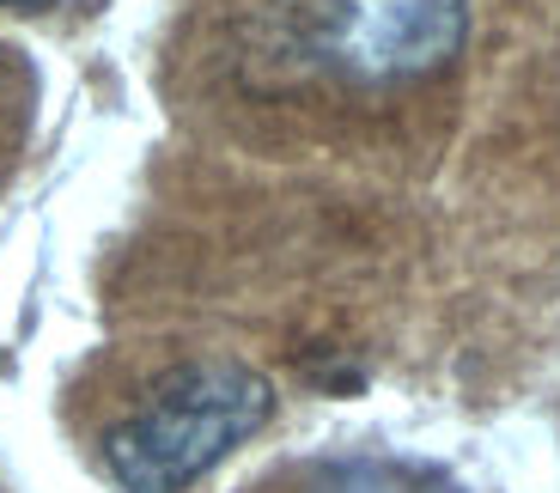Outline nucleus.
Segmentation results:
<instances>
[{
  "mask_svg": "<svg viewBox=\"0 0 560 493\" xmlns=\"http://www.w3.org/2000/svg\"><path fill=\"white\" fill-rule=\"evenodd\" d=\"M25 7H31V0H25Z\"/></svg>",
  "mask_w": 560,
  "mask_h": 493,
  "instance_id": "nucleus-4",
  "label": "nucleus"
},
{
  "mask_svg": "<svg viewBox=\"0 0 560 493\" xmlns=\"http://www.w3.org/2000/svg\"><path fill=\"white\" fill-rule=\"evenodd\" d=\"M275 414V384L244 360L171 366L104 433V469L122 493H183L220 469Z\"/></svg>",
  "mask_w": 560,
  "mask_h": 493,
  "instance_id": "nucleus-1",
  "label": "nucleus"
},
{
  "mask_svg": "<svg viewBox=\"0 0 560 493\" xmlns=\"http://www.w3.org/2000/svg\"><path fill=\"white\" fill-rule=\"evenodd\" d=\"M469 37V0H323L311 49L353 85H408L451 68Z\"/></svg>",
  "mask_w": 560,
  "mask_h": 493,
  "instance_id": "nucleus-2",
  "label": "nucleus"
},
{
  "mask_svg": "<svg viewBox=\"0 0 560 493\" xmlns=\"http://www.w3.org/2000/svg\"><path fill=\"white\" fill-rule=\"evenodd\" d=\"M299 493H469L457 476L415 457H329L305 469Z\"/></svg>",
  "mask_w": 560,
  "mask_h": 493,
  "instance_id": "nucleus-3",
  "label": "nucleus"
}]
</instances>
